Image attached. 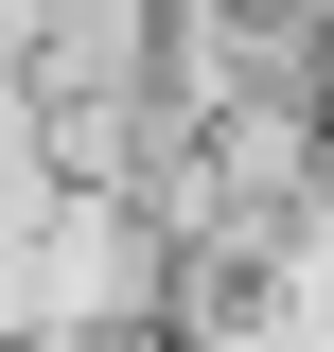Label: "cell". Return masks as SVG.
<instances>
[{"mask_svg": "<svg viewBox=\"0 0 334 352\" xmlns=\"http://www.w3.org/2000/svg\"><path fill=\"white\" fill-rule=\"evenodd\" d=\"M124 300H141V212L124 194H71L53 247H36V335H106Z\"/></svg>", "mask_w": 334, "mask_h": 352, "instance_id": "6da1fadb", "label": "cell"}]
</instances>
